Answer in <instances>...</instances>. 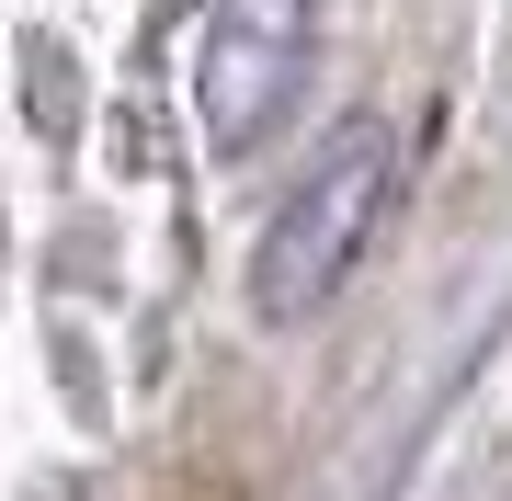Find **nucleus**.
Listing matches in <instances>:
<instances>
[{"instance_id":"f257e3e1","label":"nucleus","mask_w":512,"mask_h":501,"mask_svg":"<svg viewBox=\"0 0 512 501\" xmlns=\"http://www.w3.org/2000/svg\"><path fill=\"white\" fill-rule=\"evenodd\" d=\"M387 194H399V126L387 114H342L319 137L308 183L274 205V228L251 240V308L274 331H308V319L353 285V262L376 251L387 228Z\"/></svg>"},{"instance_id":"f03ea898","label":"nucleus","mask_w":512,"mask_h":501,"mask_svg":"<svg viewBox=\"0 0 512 501\" xmlns=\"http://www.w3.org/2000/svg\"><path fill=\"white\" fill-rule=\"evenodd\" d=\"M319 69V0H217L194 35V126L217 160H251Z\"/></svg>"}]
</instances>
